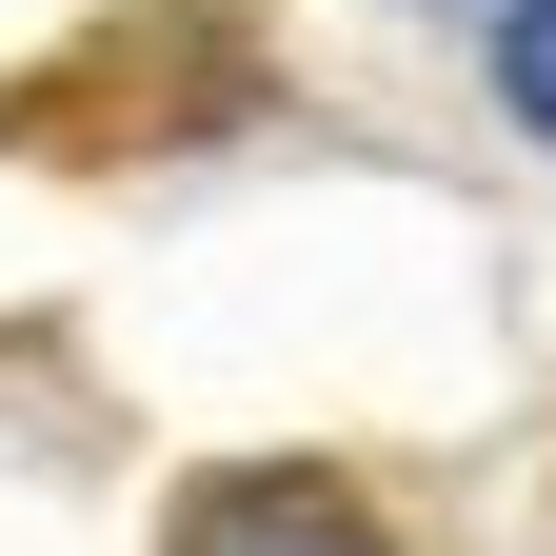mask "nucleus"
I'll use <instances>...</instances> for the list:
<instances>
[{
  "mask_svg": "<svg viewBox=\"0 0 556 556\" xmlns=\"http://www.w3.org/2000/svg\"><path fill=\"white\" fill-rule=\"evenodd\" d=\"M239 100H258V21L160 0V21H100L80 60H40V80L0 100V139H21V160H139V139H219Z\"/></svg>",
  "mask_w": 556,
  "mask_h": 556,
  "instance_id": "obj_1",
  "label": "nucleus"
},
{
  "mask_svg": "<svg viewBox=\"0 0 556 556\" xmlns=\"http://www.w3.org/2000/svg\"><path fill=\"white\" fill-rule=\"evenodd\" d=\"M160 556H397V536H378V497H358V477H318V457H258V477H199Z\"/></svg>",
  "mask_w": 556,
  "mask_h": 556,
  "instance_id": "obj_2",
  "label": "nucleus"
},
{
  "mask_svg": "<svg viewBox=\"0 0 556 556\" xmlns=\"http://www.w3.org/2000/svg\"><path fill=\"white\" fill-rule=\"evenodd\" d=\"M497 100L556 139V0H517V21H497Z\"/></svg>",
  "mask_w": 556,
  "mask_h": 556,
  "instance_id": "obj_3",
  "label": "nucleus"
}]
</instances>
